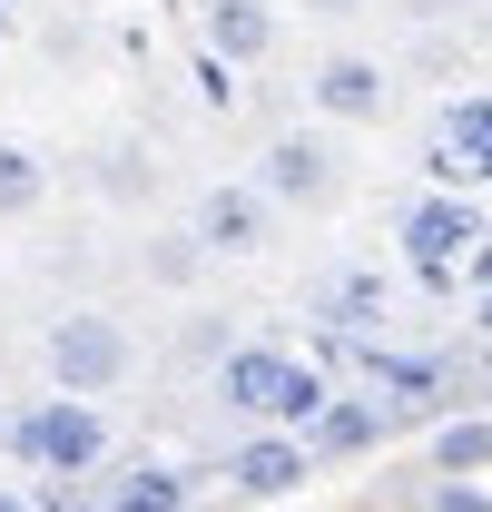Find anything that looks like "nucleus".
<instances>
[{
	"label": "nucleus",
	"instance_id": "f257e3e1",
	"mask_svg": "<svg viewBox=\"0 0 492 512\" xmlns=\"http://www.w3.org/2000/svg\"><path fill=\"white\" fill-rule=\"evenodd\" d=\"M394 247H404V276L433 286V296H453V286L492 296V227H483L473 197H453V188L404 197L394 207Z\"/></svg>",
	"mask_w": 492,
	"mask_h": 512
},
{
	"label": "nucleus",
	"instance_id": "f03ea898",
	"mask_svg": "<svg viewBox=\"0 0 492 512\" xmlns=\"http://www.w3.org/2000/svg\"><path fill=\"white\" fill-rule=\"evenodd\" d=\"M217 404L246 414V424H276V434H315V414L335 404V384H325V365L286 355V345H237L217 365Z\"/></svg>",
	"mask_w": 492,
	"mask_h": 512
},
{
	"label": "nucleus",
	"instance_id": "7ed1b4c3",
	"mask_svg": "<svg viewBox=\"0 0 492 512\" xmlns=\"http://www.w3.org/2000/svg\"><path fill=\"white\" fill-rule=\"evenodd\" d=\"M0 444H10L20 473H40V483H89L109 463V414L79 404V394H40V404H20L0 424Z\"/></svg>",
	"mask_w": 492,
	"mask_h": 512
},
{
	"label": "nucleus",
	"instance_id": "20e7f679",
	"mask_svg": "<svg viewBox=\"0 0 492 512\" xmlns=\"http://www.w3.org/2000/svg\"><path fill=\"white\" fill-rule=\"evenodd\" d=\"M424 168L443 188H492V89H463V99H443L433 109V138H424Z\"/></svg>",
	"mask_w": 492,
	"mask_h": 512
},
{
	"label": "nucleus",
	"instance_id": "39448f33",
	"mask_svg": "<svg viewBox=\"0 0 492 512\" xmlns=\"http://www.w3.org/2000/svg\"><path fill=\"white\" fill-rule=\"evenodd\" d=\"M128 375V325L119 316H60L50 325V384L60 394H109V384Z\"/></svg>",
	"mask_w": 492,
	"mask_h": 512
},
{
	"label": "nucleus",
	"instance_id": "423d86ee",
	"mask_svg": "<svg viewBox=\"0 0 492 512\" xmlns=\"http://www.w3.org/2000/svg\"><path fill=\"white\" fill-rule=\"evenodd\" d=\"M315 325L335 335V345H365L374 325L394 316V286H384V266H335V276H315Z\"/></svg>",
	"mask_w": 492,
	"mask_h": 512
},
{
	"label": "nucleus",
	"instance_id": "0eeeda50",
	"mask_svg": "<svg viewBox=\"0 0 492 512\" xmlns=\"http://www.w3.org/2000/svg\"><path fill=\"white\" fill-rule=\"evenodd\" d=\"M306 473H315L306 434H256V444H237V453H227V483H237V493H256V503H276V493H296Z\"/></svg>",
	"mask_w": 492,
	"mask_h": 512
},
{
	"label": "nucleus",
	"instance_id": "6e6552de",
	"mask_svg": "<svg viewBox=\"0 0 492 512\" xmlns=\"http://www.w3.org/2000/svg\"><path fill=\"white\" fill-rule=\"evenodd\" d=\"M306 99L325 109V119L365 128V119H384V69H374V60H355V50H335V60H315Z\"/></svg>",
	"mask_w": 492,
	"mask_h": 512
},
{
	"label": "nucleus",
	"instance_id": "1a4fd4ad",
	"mask_svg": "<svg viewBox=\"0 0 492 512\" xmlns=\"http://www.w3.org/2000/svg\"><path fill=\"white\" fill-rule=\"evenodd\" d=\"M266 207H276L266 188H207V197H197V247L256 256V247H266Z\"/></svg>",
	"mask_w": 492,
	"mask_h": 512
},
{
	"label": "nucleus",
	"instance_id": "9d476101",
	"mask_svg": "<svg viewBox=\"0 0 492 512\" xmlns=\"http://www.w3.org/2000/svg\"><path fill=\"white\" fill-rule=\"evenodd\" d=\"M187 483L178 463H128V473H109L99 483V512H187Z\"/></svg>",
	"mask_w": 492,
	"mask_h": 512
},
{
	"label": "nucleus",
	"instance_id": "9b49d317",
	"mask_svg": "<svg viewBox=\"0 0 492 512\" xmlns=\"http://www.w3.org/2000/svg\"><path fill=\"white\" fill-rule=\"evenodd\" d=\"M207 50H217V60H266V50H276L266 0H207Z\"/></svg>",
	"mask_w": 492,
	"mask_h": 512
},
{
	"label": "nucleus",
	"instance_id": "f8f14e48",
	"mask_svg": "<svg viewBox=\"0 0 492 512\" xmlns=\"http://www.w3.org/2000/svg\"><path fill=\"white\" fill-rule=\"evenodd\" d=\"M256 188H266V197H325V188H335V158H325L315 138H276Z\"/></svg>",
	"mask_w": 492,
	"mask_h": 512
},
{
	"label": "nucleus",
	"instance_id": "ddd939ff",
	"mask_svg": "<svg viewBox=\"0 0 492 512\" xmlns=\"http://www.w3.org/2000/svg\"><path fill=\"white\" fill-rule=\"evenodd\" d=\"M374 434H384V404H355V394H335L325 414H315V434H306V453L325 463V453H365Z\"/></svg>",
	"mask_w": 492,
	"mask_h": 512
},
{
	"label": "nucleus",
	"instance_id": "4468645a",
	"mask_svg": "<svg viewBox=\"0 0 492 512\" xmlns=\"http://www.w3.org/2000/svg\"><path fill=\"white\" fill-rule=\"evenodd\" d=\"M40 188H50V178H40V158H30V148H0V217H30Z\"/></svg>",
	"mask_w": 492,
	"mask_h": 512
},
{
	"label": "nucleus",
	"instance_id": "2eb2a0df",
	"mask_svg": "<svg viewBox=\"0 0 492 512\" xmlns=\"http://www.w3.org/2000/svg\"><path fill=\"white\" fill-rule=\"evenodd\" d=\"M443 463H453V473H463V463H492V424H453V434H443Z\"/></svg>",
	"mask_w": 492,
	"mask_h": 512
},
{
	"label": "nucleus",
	"instance_id": "dca6fc26",
	"mask_svg": "<svg viewBox=\"0 0 492 512\" xmlns=\"http://www.w3.org/2000/svg\"><path fill=\"white\" fill-rule=\"evenodd\" d=\"M424 512H492V493H473V483H433Z\"/></svg>",
	"mask_w": 492,
	"mask_h": 512
},
{
	"label": "nucleus",
	"instance_id": "f3484780",
	"mask_svg": "<svg viewBox=\"0 0 492 512\" xmlns=\"http://www.w3.org/2000/svg\"><path fill=\"white\" fill-rule=\"evenodd\" d=\"M473 325H483V335H492V296H473Z\"/></svg>",
	"mask_w": 492,
	"mask_h": 512
},
{
	"label": "nucleus",
	"instance_id": "a211bd4d",
	"mask_svg": "<svg viewBox=\"0 0 492 512\" xmlns=\"http://www.w3.org/2000/svg\"><path fill=\"white\" fill-rule=\"evenodd\" d=\"M0 512H40V503H20V493H0Z\"/></svg>",
	"mask_w": 492,
	"mask_h": 512
}]
</instances>
